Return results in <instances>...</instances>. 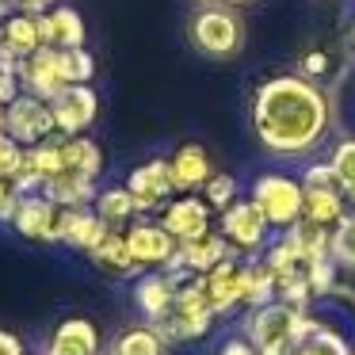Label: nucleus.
<instances>
[{
	"label": "nucleus",
	"instance_id": "f257e3e1",
	"mask_svg": "<svg viewBox=\"0 0 355 355\" xmlns=\"http://www.w3.org/2000/svg\"><path fill=\"white\" fill-rule=\"evenodd\" d=\"M332 123L336 107L329 88L302 73H271L248 100V126L275 161H309L332 134Z\"/></svg>",
	"mask_w": 355,
	"mask_h": 355
},
{
	"label": "nucleus",
	"instance_id": "f03ea898",
	"mask_svg": "<svg viewBox=\"0 0 355 355\" xmlns=\"http://www.w3.org/2000/svg\"><path fill=\"white\" fill-rule=\"evenodd\" d=\"M187 39L202 58H233L245 50V19L233 4L210 0L187 24Z\"/></svg>",
	"mask_w": 355,
	"mask_h": 355
},
{
	"label": "nucleus",
	"instance_id": "7ed1b4c3",
	"mask_svg": "<svg viewBox=\"0 0 355 355\" xmlns=\"http://www.w3.org/2000/svg\"><path fill=\"white\" fill-rule=\"evenodd\" d=\"M248 199L263 210V218L271 222V230L283 233L286 225H294L302 218V207H306V187H302L298 176L283 168H268L256 172L252 184H248Z\"/></svg>",
	"mask_w": 355,
	"mask_h": 355
},
{
	"label": "nucleus",
	"instance_id": "20e7f679",
	"mask_svg": "<svg viewBox=\"0 0 355 355\" xmlns=\"http://www.w3.org/2000/svg\"><path fill=\"white\" fill-rule=\"evenodd\" d=\"M214 321H218V313L207 302V294H202L199 279H187V283H180L172 309L161 317V321H153V329L161 332L168 344H187V340L207 336V332L214 329Z\"/></svg>",
	"mask_w": 355,
	"mask_h": 355
},
{
	"label": "nucleus",
	"instance_id": "39448f33",
	"mask_svg": "<svg viewBox=\"0 0 355 355\" xmlns=\"http://www.w3.org/2000/svg\"><path fill=\"white\" fill-rule=\"evenodd\" d=\"M218 230L237 256H263V248L271 245V233H275L271 222L263 218V210L248 195H241L233 207H225L218 214Z\"/></svg>",
	"mask_w": 355,
	"mask_h": 355
},
{
	"label": "nucleus",
	"instance_id": "423d86ee",
	"mask_svg": "<svg viewBox=\"0 0 355 355\" xmlns=\"http://www.w3.org/2000/svg\"><path fill=\"white\" fill-rule=\"evenodd\" d=\"M12 230L24 241L35 245H62V230H65V207H58L54 199H46L42 191L24 195L12 218Z\"/></svg>",
	"mask_w": 355,
	"mask_h": 355
},
{
	"label": "nucleus",
	"instance_id": "0eeeda50",
	"mask_svg": "<svg viewBox=\"0 0 355 355\" xmlns=\"http://www.w3.org/2000/svg\"><path fill=\"white\" fill-rule=\"evenodd\" d=\"M230 256H237V252H233L230 241L222 237V230H210V233H202V237H195V241H180L176 256H172V263L164 271H172L180 283H187V279L207 275L210 268H218V263L230 260Z\"/></svg>",
	"mask_w": 355,
	"mask_h": 355
},
{
	"label": "nucleus",
	"instance_id": "6e6552de",
	"mask_svg": "<svg viewBox=\"0 0 355 355\" xmlns=\"http://www.w3.org/2000/svg\"><path fill=\"white\" fill-rule=\"evenodd\" d=\"M4 134L19 141V146H39V141L54 138L58 126H54V111H50L46 100L31 92H19L16 100L8 103V119H4Z\"/></svg>",
	"mask_w": 355,
	"mask_h": 355
},
{
	"label": "nucleus",
	"instance_id": "1a4fd4ad",
	"mask_svg": "<svg viewBox=\"0 0 355 355\" xmlns=\"http://www.w3.org/2000/svg\"><path fill=\"white\" fill-rule=\"evenodd\" d=\"M126 245H130L134 260H138L141 271H157V268H168L172 256H176V245L180 241L172 237L168 230H164L157 218H134L130 225H126Z\"/></svg>",
	"mask_w": 355,
	"mask_h": 355
},
{
	"label": "nucleus",
	"instance_id": "9d476101",
	"mask_svg": "<svg viewBox=\"0 0 355 355\" xmlns=\"http://www.w3.org/2000/svg\"><path fill=\"white\" fill-rule=\"evenodd\" d=\"M126 187H130L141 214H161V207L176 195V184H172V172H168V157H149V161L134 164L126 172Z\"/></svg>",
	"mask_w": 355,
	"mask_h": 355
},
{
	"label": "nucleus",
	"instance_id": "9b49d317",
	"mask_svg": "<svg viewBox=\"0 0 355 355\" xmlns=\"http://www.w3.org/2000/svg\"><path fill=\"white\" fill-rule=\"evenodd\" d=\"M157 222H161L176 241H195V237H202V233L214 230V210H210V202L202 199L199 191L172 195V199L161 207Z\"/></svg>",
	"mask_w": 355,
	"mask_h": 355
},
{
	"label": "nucleus",
	"instance_id": "f8f14e48",
	"mask_svg": "<svg viewBox=\"0 0 355 355\" xmlns=\"http://www.w3.org/2000/svg\"><path fill=\"white\" fill-rule=\"evenodd\" d=\"M199 286L218 317H230L233 309H245V256H230L207 275H199Z\"/></svg>",
	"mask_w": 355,
	"mask_h": 355
},
{
	"label": "nucleus",
	"instance_id": "ddd939ff",
	"mask_svg": "<svg viewBox=\"0 0 355 355\" xmlns=\"http://www.w3.org/2000/svg\"><path fill=\"white\" fill-rule=\"evenodd\" d=\"M50 111H54L58 134L77 138V134L92 130V123L100 119V96H96L92 85H69L58 100H50Z\"/></svg>",
	"mask_w": 355,
	"mask_h": 355
},
{
	"label": "nucleus",
	"instance_id": "4468645a",
	"mask_svg": "<svg viewBox=\"0 0 355 355\" xmlns=\"http://www.w3.org/2000/svg\"><path fill=\"white\" fill-rule=\"evenodd\" d=\"M291 355H355V344L347 340V332L340 329V324H332V321H324L321 313L306 309Z\"/></svg>",
	"mask_w": 355,
	"mask_h": 355
},
{
	"label": "nucleus",
	"instance_id": "2eb2a0df",
	"mask_svg": "<svg viewBox=\"0 0 355 355\" xmlns=\"http://www.w3.org/2000/svg\"><path fill=\"white\" fill-rule=\"evenodd\" d=\"M19 85H24V92L39 96V100H58V96L65 92V77H62V65H58V50L54 46H39L31 58H24V65H19Z\"/></svg>",
	"mask_w": 355,
	"mask_h": 355
},
{
	"label": "nucleus",
	"instance_id": "dca6fc26",
	"mask_svg": "<svg viewBox=\"0 0 355 355\" xmlns=\"http://www.w3.org/2000/svg\"><path fill=\"white\" fill-rule=\"evenodd\" d=\"M176 291H180V279L172 275V271H164V268L141 271V275L134 279V306H138V313L153 324V321H161V317L172 309Z\"/></svg>",
	"mask_w": 355,
	"mask_h": 355
},
{
	"label": "nucleus",
	"instance_id": "f3484780",
	"mask_svg": "<svg viewBox=\"0 0 355 355\" xmlns=\"http://www.w3.org/2000/svg\"><path fill=\"white\" fill-rule=\"evenodd\" d=\"M168 172H172V184H176V195H191V191H202V184L214 176V161L199 141H184V146L172 149Z\"/></svg>",
	"mask_w": 355,
	"mask_h": 355
},
{
	"label": "nucleus",
	"instance_id": "a211bd4d",
	"mask_svg": "<svg viewBox=\"0 0 355 355\" xmlns=\"http://www.w3.org/2000/svg\"><path fill=\"white\" fill-rule=\"evenodd\" d=\"M39 35H42V46H54V50H73V46H85L88 42L85 19H80V12L69 8V4H54L50 12H42Z\"/></svg>",
	"mask_w": 355,
	"mask_h": 355
},
{
	"label": "nucleus",
	"instance_id": "6ab92c4d",
	"mask_svg": "<svg viewBox=\"0 0 355 355\" xmlns=\"http://www.w3.org/2000/svg\"><path fill=\"white\" fill-rule=\"evenodd\" d=\"M103 340L88 317H65L54 332H50L46 355H100Z\"/></svg>",
	"mask_w": 355,
	"mask_h": 355
},
{
	"label": "nucleus",
	"instance_id": "aec40b11",
	"mask_svg": "<svg viewBox=\"0 0 355 355\" xmlns=\"http://www.w3.org/2000/svg\"><path fill=\"white\" fill-rule=\"evenodd\" d=\"M88 260H92L103 275H111V279H138L141 275V268H138V260H134L130 245H126V233L123 230H111L107 237L88 252Z\"/></svg>",
	"mask_w": 355,
	"mask_h": 355
},
{
	"label": "nucleus",
	"instance_id": "412c9836",
	"mask_svg": "<svg viewBox=\"0 0 355 355\" xmlns=\"http://www.w3.org/2000/svg\"><path fill=\"white\" fill-rule=\"evenodd\" d=\"M111 233V225L96 214L92 207H80V210H65V230H62V245H69L73 252H92L103 237Z\"/></svg>",
	"mask_w": 355,
	"mask_h": 355
},
{
	"label": "nucleus",
	"instance_id": "4be33fe9",
	"mask_svg": "<svg viewBox=\"0 0 355 355\" xmlns=\"http://www.w3.org/2000/svg\"><path fill=\"white\" fill-rule=\"evenodd\" d=\"M96 191H100V184H96L92 176H80V172H69V168L58 172V176H50L46 184H42V195H46V199H54L58 207H65V210L92 207Z\"/></svg>",
	"mask_w": 355,
	"mask_h": 355
},
{
	"label": "nucleus",
	"instance_id": "5701e85b",
	"mask_svg": "<svg viewBox=\"0 0 355 355\" xmlns=\"http://www.w3.org/2000/svg\"><path fill=\"white\" fill-rule=\"evenodd\" d=\"M0 46L12 50V54L24 62L31 58L35 50L42 46V35H39V16H27V12H8V19L0 24Z\"/></svg>",
	"mask_w": 355,
	"mask_h": 355
},
{
	"label": "nucleus",
	"instance_id": "b1692460",
	"mask_svg": "<svg viewBox=\"0 0 355 355\" xmlns=\"http://www.w3.org/2000/svg\"><path fill=\"white\" fill-rule=\"evenodd\" d=\"M92 210L111 225V230H126L134 218H141V210H138V202H134V195H130V187H126V184L100 187V191H96Z\"/></svg>",
	"mask_w": 355,
	"mask_h": 355
},
{
	"label": "nucleus",
	"instance_id": "393cba45",
	"mask_svg": "<svg viewBox=\"0 0 355 355\" xmlns=\"http://www.w3.org/2000/svg\"><path fill=\"white\" fill-rule=\"evenodd\" d=\"M279 237L286 241V248H291V252L298 256L302 263H309V260H317V256H329V237H332V230L309 222V218H298V222L286 225Z\"/></svg>",
	"mask_w": 355,
	"mask_h": 355
},
{
	"label": "nucleus",
	"instance_id": "a878e982",
	"mask_svg": "<svg viewBox=\"0 0 355 355\" xmlns=\"http://www.w3.org/2000/svg\"><path fill=\"white\" fill-rule=\"evenodd\" d=\"M347 210H352V207H347V195L340 191L336 184H332V187H306V207H302V218H309V222L332 230Z\"/></svg>",
	"mask_w": 355,
	"mask_h": 355
},
{
	"label": "nucleus",
	"instance_id": "bb28decb",
	"mask_svg": "<svg viewBox=\"0 0 355 355\" xmlns=\"http://www.w3.org/2000/svg\"><path fill=\"white\" fill-rule=\"evenodd\" d=\"M111 355H168V340L153 329L149 321L130 324L111 340Z\"/></svg>",
	"mask_w": 355,
	"mask_h": 355
},
{
	"label": "nucleus",
	"instance_id": "cd10ccee",
	"mask_svg": "<svg viewBox=\"0 0 355 355\" xmlns=\"http://www.w3.org/2000/svg\"><path fill=\"white\" fill-rule=\"evenodd\" d=\"M62 153H65V168L80 172V176H103V146L88 134H77V138H62Z\"/></svg>",
	"mask_w": 355,
	"mask_h": 355
},
{
	"label": "nucleus",
	"instance_id": "c85d7f7f",
	"mask_svg": "<svg viewBox=\"0 0 355 355\" xmlns=\"http://www.w3.org/2000/svg\"><path fill=\"white\" fill-rule=\"evenodd\" d=\"M275 302V268L263 256H245V309Z\"/></svg>",
	"mask_w": 355,
	"mask_h": 355
},
{
	"label": "nucleus",
	"instance_id": "c756f323",
	"mask_svg": "<svg viewBox=\"0 0 355 355\" xmlns=\"http://www.w3.org/2000/svg\"><path fill=\"white\" fill-rule=\"evenodd\" d=\"M329 164H332V176H336L340 191L347 195V202L355 199V138H336L329 149Z\"/></svg>",
	"mask_w": 355,
	"mask_h": 355
},
{
	"label": "nucleus",
	"instance_id": "7c9ffc66",
	"mask_svg": "<svg viewBox=\"0 0 355 355\" xmlns=\"http://www.w3.org/2000/svg\"><path fill=\"white\" fill-rule=\"evenodd\" d=\"M58 65H62L65 85H92V77H96V58L88 46L58 50Z\"/></svg>",
	"mask_w": 355,
	"mask_h": 355
},
{
	"label": "nucleus",
	"instance_id": "2f4dec72",
	"mask_svg": "<svg viewBox=\"0 0 355 355\" xmlns=\"http://www.w3.org/2000/svg\"><path fill=\"white\" fill-rule=\"evenodd\" d=\"M329 252H332V260L340 263V271H355V214L352 210L332 225Z\"/></svg>",
	"mask_w": 355,
	"mask_h": 355
},
{
	"label": "nucleus",
	"instance_id": "473e14b6",
	"mask_svg": "<svg viewBox=\"0 0 355 355\" xmlns=\"http://www.w3.org/2000/svg\"><path fill=\"white\" fill-rule=\"evenodd\" d=\"M306 279H309V291L313 298H332V291L340 286V263L329 256H317V260L306 263Z\"/></svg>",
	"mask_w": 355,
	"mask_h": 355
},
{
	"label": "nucleus",
	"instance_id": "72a5a7b5",
	"mask_svg": "<svg viewBox=\"0 0 355 355\" xmlns=\"http://www.w3.org/2000/svg\"><path fill=\"white\" fill-rule=\"evenodd\" d=\"M199 195L210 202V210H214V214H222L225 207H233V202L241 199V184H237L233 176H225V172H214V176L202 184Z\"/></svg>",
	"mask_w": 355,
	"mask_h": 355
},
{
	"label": "nucleus",
	"instance_id": "f704fd0d",
	"mask_svg": "<svg viewBox=\"0 0 355 355\" xmlns=\"http://www.w3.org/2000/svg\"><path fill=\"white\" fill-rule=\"evenodd\" d=\"M24 164V146L12 134H0V180H12Z\"/></svg>",
	"mask_w": 355,
	"mask_h": 355
},
{
	"label": "nucleus",
	"instance_id": "c9c22d12",
	"mask_svg": "<svg viewBox=\"0 0 355 355\" xmlns=\"http://www.w3.org/2000/svg\"><path fill=\"white\" fill-rule=\"evenodd\" d=\"M298 73L321 85V80H329V73H332V58L324 54V50H306L302 62H298Z\"/></svg>",
	"mask_w": 355,
	"mask_h": 355
},
{
	"label": "nucleus",
	"instance_id": "e433bc0d",
	"mask_svg": "<svg viewBox=\"0 0 355 355\" xmlns=\"http://www.w3.org/2000/svg\"><path fill=\"white\" fill-rule=\"evenodd\" d=\"M19 199H24V195H19L16 187H12V180H0V222H8V225H12Z\"/></svg>",
	"mask_w": 355,
	"mask_h": 355
},
{
	"label": "nucleus",
	"instance_id": "4c0bfd02",
	"mask_svg": "<svg viewBox=\"0 0 355 355\" xmlns=\"http://www.w3.org/2000/svg\"><path fill=\"white\" fill-rule=\"evenodd\" d=\"M214 355H260V347L252 344V340L241 332V336H225L222 344H218V352Z\"/></svg>",
	"mask_w": 355,
	"mask_h": 355
},
{
	"label": "nucleus",
	"instance_id": "58836bf2",
	"mask_svg": "<svg viewBox=\"0 0 355 355\" xmlns=\"http://www.w3.org/2000/svg\"><path fill=\"white\" fill-rule=\"evenodd\" d=\"M19 92H24V85H19V73L0 69V103H12Z\"/></svg>",
	"mask_w": 355,
	"mask_h": 355
},
{
	"label": "nucleus",
	"instance_id": "ea45409f",
	"mask_svg": "<svg viewBox=\"0 0 355 355\" xmlns=\"http://www.w3.org/2000/svg\"><path fill=\"white\" fill-rule=\"evenodd\" d=\"M0 355H27V347H24V340H19L16 332L0 329Z\"/></svg>",
	"mask_w": 355,
	"mask_h": 355
},
{
	"label": "nucleus",
	"instance_id": "a19ab883",
	"mask_svg": "<svg viewBox=\"0 0 355 355\" xmlns=\"http://www.w3.org/2000/svg\"><path fill=\"white\" fill-rule=\"evenodd\" d=\"M58 0H12V8L16 12H27V16H42V12H50Z\"/></svg>",
	"mask_w": 355,
	"mask_h": 355
},
{
	"label": "nucleus",
	"instance_id": "79ce46f5",
	"mask_svg": "<svg viewBox=\"0 0 355 355\" xmlns=\"http://www.w3.org/2000/svg\"><path fill=\"white\" fill-rule=\"evenodd\" d=\"M344 42H347V50H352V54H355V19H352V24H347V35H344Z\"/></svg>",
	"mask_w": 355,
	"mask_h": 355
},
{
	"label": "nucleus",
	"instance_id": "37998d69",
	"mask_svg": "<svg viewBox=\"0 0 355 355\" xmlns=\"http://www.w3.org/2000/svg\"><path fill=\"white\" fill-rule=\"evenodd\" d=\"M8 12H12V0H0V24L8 19Z\"/></svg>",
	"mask_w": 355,
	"mask_h": 355
},
{
	"label": "nucleus",
	"instance_id": "c03bdc74",
	"mask_svg": "<svg viewBox=\"0 0 355 355\" xmlns=\"http://www.w3.org/2000/svg\"><path fill=\"white\" fill-rule=\"evenodd\" d=\"M4 119H8V103H0V134H4Z\"/></svg>",
	"mask_w": 355,
	"mask_h": 355
},
{
	"label": "nucleus",
	"instance_id": "a18cd8bd",
	"mask_svg": "<svg viewBox=\"0 0 355 355\" xmlns=\"http://www.w3.org/2000/svg\"><path fill=\"white\" fill-rule=\"evenodd\" d=\"M222 4H233V8H245V4H256V0H222Z\"/></svg>",
	"mask_w": 355,
	"mask_h": 355
},
{
	"label": "nucleus",
	"instance_id": "49530a36",
	"mask_svg": "<svg viewBox=\"0 0 355 355\" xmlns=\"http://www.w3.org/2000/svg\"><path fill=\"white\" fill-rule=\"evenodd\" d=\"M347 207H352V214H355V199H352V202H347Z\"/></svg>",
	"mask_w": 355,
	"mask_h": 355
},
{
	"label": "nucleus",
	"instance_id": "de8ad7c7",
	"mask_svg": "<svg viewBox=\"0 0 355 355\" xmlns=\"http://www.w3.org/2000/svg\"><path fill=\"white\" fill-rule=\"evenodd\" d=\"M202 4H210V0H202Z\"/></svg>",
	"mask_w": 355,
	"mask_h": 355
}]
</instances>
